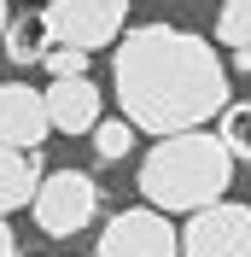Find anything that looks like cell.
I'll list each match as a JSON object with an SVG mask.
<instances>
[{"label":"cell","instance_id":"2e32d148","mask_svg":"<svg viewBox=\"0 0 251 257\" xmlns=\"http://www.w3.org/2000/svg\"><path fill=\"white\" fill-rule=\"evenodd\" d=\"M6 24H12V12H6V0H0V41H6Z\"/></svg>","mask_w":251,"mask_h":257},{"label":"cell","instance_id":"52a82bcc","mask_svg":"<svg viewBox=\"0 0 251 257\" xmlns=\"http://www.w3.org/2000/svg\"><path fill=\"white\" fill-rule=\"evenodd\" d=\"M53 128L47 94L30 82H0V141L6 146H41Z\"/></svg>","mask_w":251,"mask_h":257},{"label":"cell","instance_id":"7a4b0ae2","mask_svg":"<svg viewBox=\"0 0 251 257\" xmlns=\"http://www.w3.org/2000/svg\"><path fill=\"white\" fill-rule=\"evenodd\" d=\"M234 181V152L222 135H204V128H187V135H164L152 141V152L141 158V176L135 187L146 193V205L158 210H204L216 205Z\"/></svg>","mask_w":251,"mask_h":257},{"label":"cell","instance_id":"6da1fadb","mask_svg":"<svg viewBox=\"0 0 251 257\" xmlns=\"http://www.w3.org/2000/svg\"><path fill=\"white\" fill-rule=\"evenodd\" d=\"M117 105L141 135H187L228 111V70L216 47L175 24H141L111 53Z\"/></svg>","mask_w":251,"mask_h":257},{"label":"cell","instance_id":"5bb4252c","mask_svg":"<svg viewBox=\"0 0 251 257\" xmlns=\"http://www.w3.org/2000/svg\"><path fill=\"white\" fill-rule=\"evenodd\" d=\"M88 59H94V53H82V47H53L47 53V70L53 76H88Z\"/></svg>","mask_w":251,"mask_h":257},{"label":"cell","instance_id":"5b68a950","mask_svg":"<svg viewBox=\"0 0 251 257\" xmlns=\"http://www.w3.org/2000/svg\"><path fill=\"white\" fill-rule=\"evenodd\" d=\"M94 257H181V228L170 222V210L158 205H135L117 210L99 234Z\"/></svg>","mask_w":251,"mask_h":257},{"label":"cell","instance_id":"ba28073f","mask_svg":"<svg viewBox=\"0 0 251 257\" xmlns=\"http://www.w3.org/2000/svg\"><path fill=\"white\" fill-rule=\"evenodd\" d=\"M99 105H105V94H99L94 76H53V88H47V111L59 135H94Z\"/></svg>","mask_w":251,"mask_h":257},{"label":"cell","instance_id":"3957f363","mask_svg":"<svg viewBox=\"0 0 251 257\" xmlns=\"http://www.w3.org/2000/svg\"><path fill=\"white\" fill-rule=\"evenodd\" d=\"M41 12H47L53 35H59V47L99 53L129 35V0H47Z\"/></svg>","mask_w":251,"mask_h":257},{"label":"cell","instance_id":"7c38bea8","mask_svg":"<svg viewBox=\"0 0 251 257\" xmlns=\"http://www.w3.org/2000/svg\"><path fill=\"white\" fill-rule=\"evenodd\" d=\"M216 41H222V47H234V53L251 47V0H222V12H216Z\"/></svg>","mask_w":251,"mask_h":257},{"label":"cell","instance_id":"9a60e30c","mask_svg":"<svg viewBox=\"0 0 251 257\" xmlns=\"http://www.w3.org/2000/svg\"><path fill=\"white\" fill-rule=\"evenodd\" d=\"M0 257H18V245H12V222L0 216Z\"/></svg>","mask_w":251,"mask_h":257},{"label":"cell","instance_id":"4fadbf2b","mask_svg":"<svg viewBox=\"0 0 251 257\" xmlns=\"http://www.w3.org/2000/svg\"><path fill=\"white\" fill-rule=\"evenodd\" d=\"M216 135L228 141V152H234V158H251V105H228Z\"/></svg>","mask_w":251,"mask_h":257},{"label":"cell","instance_id":"8fae6325","mask_svg":"<svg viewBox=\"0 0 251 257\" xmlns=\"http://www.w3.org/2000/svg\"><path fill=\"white\" fill-rule=\"evenodd\" d=\"M135 135H141V128L129 123V117H99V128L88 135V146H94V158H99V164H117V158H129Z\"/></svg>","mask_w":251,"mask_h":257},{"label":"cell","instance_id":"e0dca14e","mask_svg":"<svg viewBox=\"0 0 251 257\" xmlns=\"http://www.w3.org/2000/svg\"><path fill=\"white\" fill-rule=\"evenodd\" d=\"M234 64H239V70H251V47H245V53H234Z\"/></svg>","mask_w":251,"mask_h":257},{"label":"cell","instance_id":"9c48e42d","mask_svg":"<svg viewBox=\"0 0 251 257\" xmlns=\"http://www.w3.org/2000/svg\"><path fill=\"white\" fill-rule=\"evenodd\" d=\"M41 181H47V170H41V158H35V146H6L0 141V216L35 205Z\"/></svg>","mask_w":251,"mask_h":257},{"label":"cell","instance_id":"30bf717a","mask_svg":"<svg viewBox=\"0 0 251 257\" xmlns=\"http://www.w3.org/2000/svg\"><path fill=\"white\" fill-rule=\"evenodd\" d=\"M53 47H59V35H53L47 12H18L12 24H6V41H0V53L12 64H47Z\"/></svg>","mask_w":251,"mask_h":257},{"label":"cell","instance_id":"277c9868","mask_svg":"<svg viewBox=\"0 0 251 257\" xmlns=\"http://www.w3.org/2000/svg\"><path fill=\"white\" fill-rule=\"evenodd\" d=\"M35 228L47 234V240H70V234H82V228L94 222L99 210V187L88 170H53L47 181H41V193H35Z\"/></svg>","mask_w":251,"mask_h":257},{"label":"cell","instance_id":"8992f818","mask_svg":"<svg viewBox=\"0 0 251 257\" xmlns=\"http://www.w3.org/2000/svg\"><path fill=\"white\" fill-rule=\"evenodd\" d=\"M181 257H251V205L216 199L193 210L181 228Z\"/></svg>","mask_w":251,"mask_h":257}]
</instances>
